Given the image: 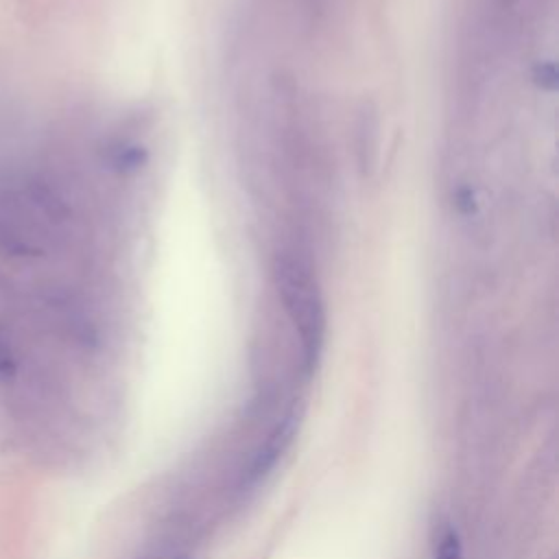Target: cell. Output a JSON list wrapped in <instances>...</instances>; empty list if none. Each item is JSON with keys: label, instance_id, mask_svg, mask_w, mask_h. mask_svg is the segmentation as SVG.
<instances>
[{"label": "cell", "instance_id": "1", "mask_svg": "<svg viewBox=\"0 0 559 559\" xmlns=\"http://www.w3.org/2000/svg\"><path fill=\"white\" fill-rule=\"evenodd\" d=\"M72 212L61 194L44 183L0 192V251L41 255L70 225Z\"/></svg>", "mask_w": 559, "mask_h": 559}, {"label": "cell", "instance_id": "2", "mask_svg": "<svg viewBox=\"0 0 559 559\" xmlns=\"http://www.w3.org/2000/svg\"><path fill=\"white\" fill-rule=\"evenodd\" d=\"M273 282L280 301L299 336L304 365L312 371L325 343V301L308 255L295 247H282L273 255Z\"/></svg>", "mask_w": 559, "mask_h": 559}, {"label": "cell", "instance_id": "3", "mask_svg": "<svg viewBox=\"0 0 559 559\" xmlns=\"http://www.w3.org/2000/svg\"><path fill=\"white\" fill-rule=\"evenodd\" d=\"M297 426H299L297 417L288 415L269 432L266 441L255 452L249 469L242 476V487H253V485H258L260 480H264L271 474V469L277 465L282 454L290 448V443H293V439L297 435Z\"/></svg>", "mask_w": 559, "mask_h": 559}, {"label": "cell", "instance_id": "4", "mask_svg": "<svg viewBox=\"0 0 559 559\" xmlns=\"http://www.w3.org/2000/svg\"><path fill=\"white\" fill-rule=\"evenodd\" d=\"M432 557L435 559H463V544H461L459 533L452 526H448L439 533V539L435 542Z\"/></svg>", "mask_w": 559, "mask_h": 559}, {"label": "cell", "instance_id": "5", "mask_svg": "<svg viewBox=\"0 0 559 559\" xmlns=\"http://www.w3.org/2000/svg\"><path fill=\"white\" fill-rule=\"evenodd\" d=\"M17 369V362H15V354L4 336V332L0 330V378H11Z\"/></svg>", "mask_w": 559, "mask_h": 559}, {"label": "cell", "instance_id": "6", "mask_svg": "<svg viewBox=\"0 0 559 559\" xmlns=\"http://www.w3.org/2000/svg\"><path fill=\"white\" fill-rule=\"evenodd\" d=\"M310 2H312V4H310V7H312V11H314V7H317V11H321V7H323V2H325V0H310Z\"/></svg>", "mask_w": 559, "mask_h": 559}, {"label": "cell", "instance_id": "7", "mask_svg": "<svg viewBox=\"0 0 559 559\" xmlns=\"http://www.w3.org/2000/svg\"><path fill=\"white\" fill-rule=\"evenodd\" d=\"M181 559H188V557H181Z\"/></svg>", "mask_w": 559, "mask_h": 559}]
</instances>
